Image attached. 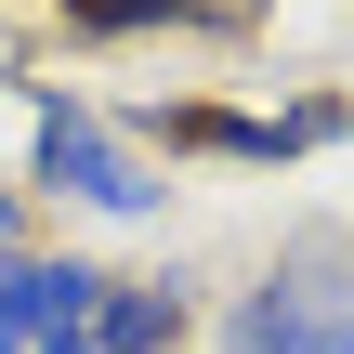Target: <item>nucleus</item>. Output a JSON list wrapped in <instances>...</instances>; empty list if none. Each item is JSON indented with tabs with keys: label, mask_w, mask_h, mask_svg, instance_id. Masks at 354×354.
I'll use <instances>...</instances> for the list:
<instances>
[{
	"label": "nucleus",
	"mask_w": 354,
	"mask_h": 354,
	"mask_svg": "<svg viewBox=\"0 0 354 354\" xmlns=\"http://www.w3.org/2000/svg\"><path fill=\"white\" fill-rule=\"evenodd\" d=\"M26 210H79V223H171V158L131 145V118H105L92 92H53L26 79Z\"/></svg>",
	"instance_id": "f257e3e1"
},
{
	"label": "nucleus",
	"mask_w": 354,
	"mask_h": 354,
	"mask_svg": "<svg viewBox=\"0 0 354 354\" xmlns=\"http://www.w3.org/2000/svg\"><path fill=\"white\" fill-rule=\"evenodd\" d=\"M210 354H354V223H289L210 315Z\"/></svg>",
	"instance_id": "f03ea898"
},
{
	"label": "nucleus",
	"mask_w": 354,
	"mask_h": 354,
	"mask_svg": "<svg viewBox=\"0 0 354 354\" xmlns=\"http://www.w3.org/2000/svg\"><path fill=\"white\" fill-rule=\"evenodd\" d=\"M342 131H354L342 92H302V105H145L131 118L145 158H236V171H289V158H315Z\"/></svg>",
	"instance_id": "7ed1b4c3"
},
{
	"label": "nucleus",
	"mask_w": 354,
	"mask_h": 354,
	"mask_svg": "<svg viewBox=\"0 0 354 354\" xmlns=\"http://www.w3.org/2000/svg\"><path fill=\"white\" fill-rule=\"evenodd\" d=\"M92 302H105V263H79V250H0V342H66V328H92Z\"/></svg>",
	"instance_id": "20e7f679"
},
{
	"label": "nucleus",
	"mask_w": 354,
	"mask_h": 354,
	"mask_svg": "<svg viewBox=\"0 0 354 354\" xmlns=\"http://www.w3.org/2000/svg\"><path fill=\"white\" fill-rule=\"evenodd\" d=\"M92 354H184L197 342V276H105V302H92Z\"/></svg>",
	"instance_id": "39448f33"
},
{
	"label": "nucleus",
	"mask_w": 354,
	"mask_h": 354,
	"mask_svg": "<svg viewBox=\"0 0 354 354\" xmlns=\"http://www.w3.org/2000/svg\"><path fill=\"white\" fill-rule=\"evenodd\" d=\"M53 13H66V39H158V26L236 39V26H250V0H53Z\"/></svg>",
	"instance_id": "423d86ee"
},
{
	"label": "nucleus",
	"mask_w": 354,
	"mask_h": 354,
	"mask_svg": "<svg viewBox=\"0 0 354 354\" xmlns=\"http://www.w3.org/2000/svg\"><path fill=\"white\" fill-rule=\"evenodd\" d=\"M0 250H26V184H0Z\"/></svg>",
	"instance_id": "0eeeda50"
},
{
	"label": "nucleus",
	"mask_w": 354,
	"mask_h": 354,
	"mask_svg": "<svg viewBox=\"0 0 354 354\" xmlns=\"http://www.w3.org/2000/svg\"><path fill=\"white\" fill-rule=\"evenodd\" d=\"M26 354H92V342H79V328H66V342H26Z\"/></svg>",
	"instance_id": "6e6552de"
},
{
	"label": "nucleus",
	"mask_w": 354,
	"mask_h": 354,
	"mask_svg": "<svg viewBox=\"0 0 354 354\" xmlns=\"http://www.w3.org/2000/svg\"><path fill=\"white\" fill-rule=\"evenodd\" d=\"M0 354H26V342H0Z\"/></svg>",
	"instance_id": "1a4fd4ad"
}]
</instances>
